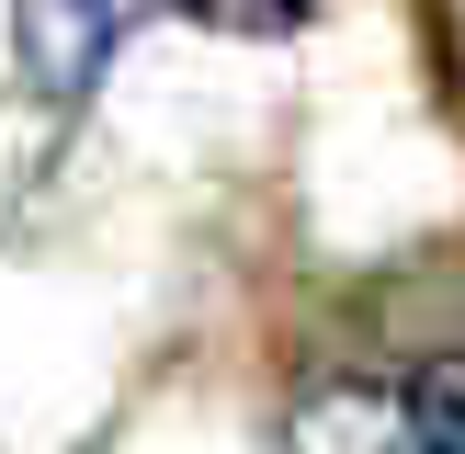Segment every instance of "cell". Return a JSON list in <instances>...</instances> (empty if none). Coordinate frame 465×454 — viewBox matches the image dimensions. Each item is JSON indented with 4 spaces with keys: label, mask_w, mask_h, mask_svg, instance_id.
Masks as SVG:
<instances>
[{
    "label": "cell",
    "mask_w": 465,
    "mask_h": 454,
    "mask_svg": "<svg viewBox=\"0 0 465 454\" xmlns=\"http://www.w3.org/2000/svg\"><path fill=\"white\" fill-rule=\"evenodd\" d=\"M136 0H12V68L45 114H80L103 91L114 45H125Z\"/></svg>",
    "instance_id": "cell-1"
},
{
    "label": "cell",
    "mask_w": 465,
    "mask_h": 454,
    "mask_svg": "<svg viewBox=\"0 0 465 454\" xmlns=\"http://www.w3.org/2000/svg\"><path fill=\"white\" fill-rule=\"evenodd\" d=\"M272 454H420V443H409L398 386H318V398L284 420Z\"/></svg>",
    "instance_id": "cell-2"
},
{
    "label": "cell",
    "mask_w": 465,
    "mask_h": 454,
    "mask_svg": "<svg viewBox=\"0 0 465 454\" xmlns=\"http://www.w3.org/2000/svg\"><path fill=\"white\" fill-rule=\"evenodd\" d=\"M398 409H409V443L420 454H465V352L420 363V375L398 386Z\"/></svg>",
    "instance_id": "cell-3"
},
{
    "label": "cell",
    "mask_w": 465,
    "mask_h": 454,
    "mask_svg": "<svg viewBox=\"0 0 465 454\" xmlns=\"http://www.w3.org/2000/svg\"><path fill=\"white\" fill-rule=\"evenodd\" d=\"M182 12H193V23H216V35H295L318 0H182Z\"/></svg>",
    "instance_id": "cell-4"
}]
</instances>
